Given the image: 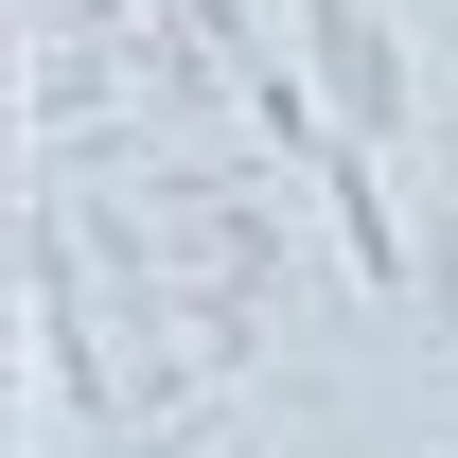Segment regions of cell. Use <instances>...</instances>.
I'll list each match as a JSON object with an SVG mask.
<instances>
[{"label": "cell", "instance_id": "1", "mask_svg": "<svg viewBox=\"0 0 458 458\" xmlns=\"http://www.w3.org/2000/svg\"><path fill=\"white\" fill-rule=\"evenodd\" d=\"M300 18H318V71H335L352 141H388V123H405V71H388V36H370V0H300Z\"/></svg>", "mask_w": 458, "mask_h": 458}]
</instances>
